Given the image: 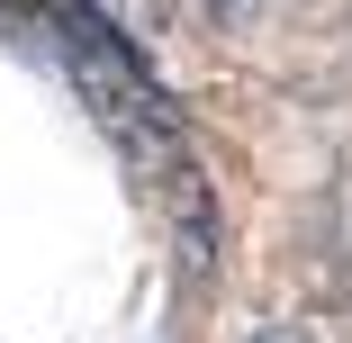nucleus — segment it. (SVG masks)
<instances>
[{"label":"nucleus","instance_id":"obj_3","mask_svg":"<svg viewBox=\"0 0 352 343\" xmlns=\"http://www.w3.org/2000/svg\"><path fill=\"white\" fill-rule=\"evenodd\" d=\"M208 10H226V19H244V10H262V0H208Z\"/></svg>","mask_w":352,"mask_h":343},{"label":"nucleus","instance_id":"obj_1","mask_svg":"<svg viewBox=\"0 0 352 343\" xmlns=\"http://www.w3.org/2000/svg\"><path fill=\"white\" fill-rule=\"evenodd\" d=\"M0 45L36 54L45 73L82 100V118L109 135V154L135 172V190L163 199V217L181 226L190 262L217 244V199H208V163L190 145V118L154 82V63L135 54V36L100 10V0H0Z\"/></svg>","mask_w":352,"mask_h":343},{"label":"nucleus","instance_id":"obj_2","mask_svg":"<svg viewBox=\"0 0 352 343\" xmlns=\"http://www.w3.org/2000/svg\"><path fill=\"white\" fill-rule=\"evenodd\" d=\"M244 343H298V334H289V325H253Z\"/></svg>","mask_w":352,"mask_h":343}]
</instances>
